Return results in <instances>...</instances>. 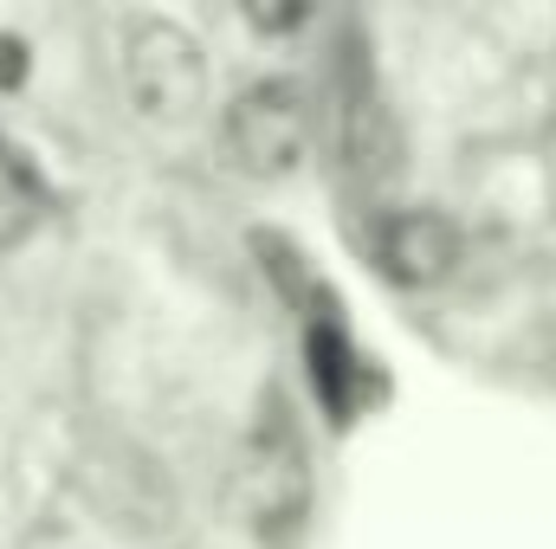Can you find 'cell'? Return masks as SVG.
Here are the masks:
<instances>
[{
	"label": "cell",
	"instance_id": "6da1fadb",
	"mask_svg": "<svg viewBox=\"0 0 556 549\" xmlns=\"http://www.w3.org/2000/svg\"><path fill=\"white\" fill-rule=\"evenodd\" d=\"M117 72H124V98L149 124H188L207 98V59L194 33H181L175 20H130Z\"/></svg>",
	"mask_w": 556,
	"mask_h": 549
},
{
	"label": "cell",
	"instance_id": "3957f363",
	"mask_svg": "<svg viewBox=\"0 0 556 549\" xmlns=\"http://www.w3.org/2000/svg\"><path fill=\"white\" fill-rule=\"evenodd\" d=\"M240 498H247L253 524H266V531L291 524V518L304 511V446H298V433H291L285 408L266 413V420L253 426V439H247Z\"/></svg>",
	"mask_w": 556,
	"mask_h": 549
},
{
	"label": "cell",
	"instance_id": "7a4b0ae2",
	"mask_svg": "<svg viewBox=\"0 0 556 549\" xmlns=\"http://www.w3.org/2000/svg\"><path fill=\"white\" fill-rule=\"evenodd\" d=\"M220 142L233 155V168L260 175V181H278L304 162L311 149V111L298 98L291 78H260L247 85L233 104H227V124H220Z\"/></svg>",
	"mask_w": 556,
	"mask_h": 549
},
{
	"label": "cell",
	"instance_id": "5b68a950",
	"mask_svg": "<svg viewBox=\"0 0 556 549\" xmlns=\"http://www.w3.org/2000/svg\"><path fill=\"white\" fill-rule=\"evenodd\" d=\"M39 214H46V181L33 175V162L13 142L0 137V253L20 246L39 227Z\"/></svg>",
	"mask_w": 556,
	"mask_h": 549
},
{
	"label": "cell",
	"instance_id": "8992f818",
	"mask_svg": "<svg viewBox=\"0 0 556 549\" xmlns=\"http://www.w3.org/2000/svg\"><path fill=\"white\" fill-rule=\"evenodd\" d=\"M311 13L304 7H285V13H253V26H266V33H278V26H304Z\"/></svg>",
	"mask_w": 556,
	"mask_h": 549
},
{
	"label": "cell",
	"instance_id": "277c9868",
	"mask_svg": "<svg viewBox=\"0 0 556 549\" xmlns=\"http://www.w3.org/2000/svg\"><path fill=\"white\" fill-rule=\"evenodd\" d=\"M459 259V227L433 207H408V214H389L382 233H376V266L395 278V284H440Z\"/></svg>",
	"mask_w": 556,
	"mask_h": 549
}]
</instances>
